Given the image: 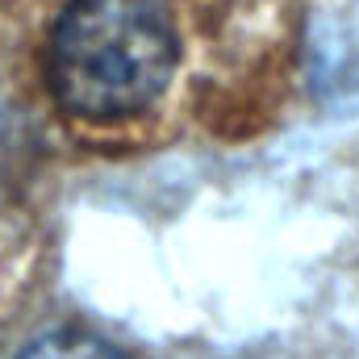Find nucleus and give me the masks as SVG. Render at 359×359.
I'll return each instance as SVG.
<instances>
[{"label": "nucleus", "instance_id": "1", "mask_svg": "<svg viewBox=\"0 0 359 359\" xmlns=\"http://www.w3.org/2000/svg\"><path fill=\"white\" fill-rule=\"evenodd\" d=\"M180 67L163 0H67L46 42V88L80 121L109 126L159 104Z\"/></svg>", "mask_w": 359, "mask_h": 359}, {"label": "nucleus", "instance_id": "2", "mask_svg": "<svg viewBox=\"0 0 359 359\" xmlns=\"http://www.w3.org/2000/svg\"><path fill=\"white\" fill-rule=\"evenodd\" d=\"M17 359H134L126 347H117L113 339L96 334L88 326H59L38 334Z\"/></svg>", "mask_w": 359, "mask_h": 359}]
</instances>
